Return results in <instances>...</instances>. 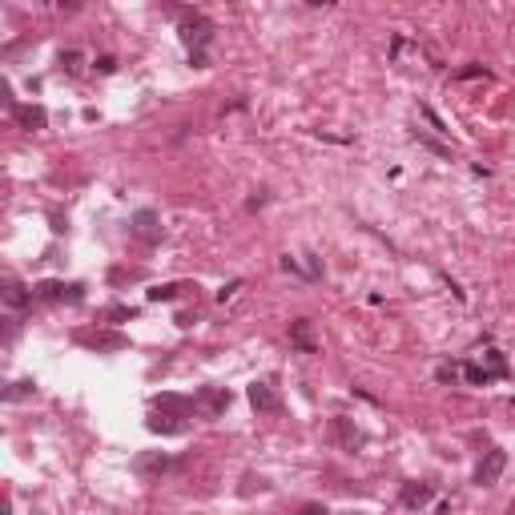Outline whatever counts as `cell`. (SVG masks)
<instances>
[{"label": "cell", "instance_id": "obj_1", "mask_svg": "<svg viewBox=\"0 0 515 515\" xmlns=\"http://www.w3.org/2000/svg\"><path fill=\"white\" fill-rule=\"evenodd\" d=\"M181 40L189 45V52H201L210 40H214V21L201 13H189L181 9Z\"/></svg>", "mask_w": 515, "mask_h": 515}, {"label": "cell", "instance_id": "obj_2", "mask_svg": "<svg viewBox=\"0 0 515 515\" xmlns=\"http://www.w3.org/2000/svg\"><path fill=\"white\" fill-rule=\"evenodd\" d=\"M33 298L37 302H81L85 298V286L81 282H69V286L64 282H37L33 286Z\"/></svg>", "mask_w": 515, "mask_h": 515}, {"label": "cell", "instance_id": "obj_3", "mask_svg": "<svg viewBox=\"0 0 515 515\" xmlns=\"http://www.w3.org/2000/svg\"><path fill=\"white\" fill-rule=\"evenodd\" d=\"M129 234L145 246H157L162 242V217L153 214V210H137V214L129 217Z\"/></svg>", "mask_w": 515, "mask_h": 515}, {"label": "cell", "instance_id": "obj_4", "mask_svg": "<svg viewBox=\"0 0 515 515\" xmlns=\"http://www.w3.org/2000/svg\"><path fill=\"white\" fill-rule=\"evenodd\" d=\"M503 467H507V451L491 447V451L479 459V467H475V483H479V487H495L499 475H503Z\"/></svg>", "mask_w": 515, "mask_h": 515}, {"label": "cell", "instance_id": "obj_5", "mask_svg": "<svg viewBox=\"0 0 515 515\" xmlns=\"http://www.w3.org/2000/svg\"><path fill=\"white\" fill-rule=\"evenodd\" d=\"M198 411L205 419H217V415H226V407H230V390H222V387H201L198 390Z\"/></svg>", "mask_w": 515, "mask_h": 515}, {"label": "cell", "instance_id": "obj_6", "mask_svg": "<svg viewBox=\"0 0 515 515\" xmlns=\"http://www.w3.org/2000/svg\"><path fill=\"white\" fill-rule=\"evenodd\" d=\"M290 346L302 354H318V334H315V322L310 318H294L290 322Z\"/></svg>", "mask_w": 515, "mask_h": 515}, {"label": "cell", "instance_id": "obj_7", "mask_svg": "<svg viewBox=\"0 0 515 515\" xmlns=\"http://www.w3.org/2000/svg\"><path fill=\"white\" fill-rule=\"evenodd\" d=\"M13 117H16V125L28 129V133H40V129L49 125V113L40 105H13Z\"/></svg>", "mask_w": 515, "mask_h": 515}, {"label": "cell", "instance_id": "obj_8", "mask_svg": "<svg viewBox=\"0 0 515 515\" xmlns=\"http://www.w3.org/2000/svg\"><path fill=\"white\" fill-rule=\"evenodd\" d=\"M77 342H81V346H93V351H121L129 339H125V334H105V330H97V334L77 330Z\"/></svg>", "mask_w": 515, "mask_h": 515}, {"label": "cell", "instance_id": "obj_9", "mask_svg": "<svg viewBox=\"0 0 515 515\" xmlns=\"http://www.w3.org/2000/svg\"><path fill=\"white\" fill-rule=\"evenodd\" d=\"M137 475H145V479H162L165 471H169V455H162V451H145V455H137Z\"/></svg>", "mask_w": 515, "mask_h": 515}, {"label": "cell", "instance_id": "obj_10", "mask_svg": "<svg viewBox=\"0 0 515 515\" xmlns=\"http://www.w3.org/2000/svg\"><path fill=\"white\" fill-rule=\"evenodd\" d=\"M250 402H254V411H262V415L282 411V402H278V395H274L270 383H254V387H250Z\"/></svg>", "mask_w": 515, "mask_h": 515}, {"label": "cell", "instance_id": "obj_11", "mask_svg": "<svg viewBox=\"0 0 515 515\" xmlns=\"http://www.w3.org/2000/svg\"><path fill=\"white\" fill-rule=\"evenodd\" d=\"M399 499H402V507H427L435 499V487L431 483H402Z\"/></svg>", "mask_w": 515, "mask_h": 515}, {"label": "cell", "instance_id": "obj_12", "mask_svg": "<svg viewBox=\"0 0 515 515\" xmlns=\"http://www.w3.org/2000/svg\"><path fill=\"white\" fill-rule=\"evenodd\" d=\"M330 431H334V439H339L342 447H351V451L363 443V431L354 427L351 419H334V423H330Z\"/></svg>", "mask_w": 515, "mask_h": 515}, {"label": "cell", "instance_id": "obj_13", "mask_svg": "<svg viewBox=\"0 0 515 515\" xmlns=\"http://www.w3.org/2000/svg\"><path fill=\"white\" fill-rule=\"evenodd\" d=\"M28 298H33V290H25L16 278H9V282H4V306L21 310V306H28Z\"/></svg>", "mask_w": 515, "mask_h": 515}, {"label": "cell", "instance_id": "obj_14", "mask_svg": "<svg viewBox=\"0 0 515 515\" xmlns=\"http://www.w3.org/2000/svg\"><path fill=\"white\" fill-rule=\"evenodd\" d=\"M157 411H177V415H186V411H198V402L181 399V395H162V399H157Z\"/></svg>", "mask_w": 515, "mask_h": 515}, {"label": "cell", "instance_id": "obj_15", "mask_svg": "<svg viewBox=\"0 0 515 515\" xmlns=\"http://www.w3.org/2000/svg\"><path fill=\"white\" fill-rule=\"evenodd\" d=\"M181 290H193L189 282H165V286H153L149 290V302H174Z\"/></svg>", "mask_w": 515, "mask_h": 515}, {"label": "cell", "instance_id": "obj_16", "mask_svg": "<svg viewBox=\"0 0 515 515\" xmlns=\"http://www.w3.org/2000/svg\"><path fill=\"white\" fill-rule=\"evenodd\" d=\"M145 427H149L153 435H177V431H181V423H177L174 415H162V411H157V415H153Z\"/></svg>", "mask_w": 515, "mask_h": 515}, {"label": "cell", "instance_id": "obj_17", "mask_svg": "<svg viewBox=\"0 0 515 515\" xmlns=\"http://www.w3.org/2000/svg\"><path fill=\"white\" fill-rule=\"evenodd\" d=\"M61 69H64V73H69V77H77V73H81V69H85V57H81V52H77V49L61 52Z\"/></svg>", "mask_w": 515, "mask_h": 515}, {"label": "cell", "instance_id": "obj_18", "mask_svg": "<svg viewBox=\"0 0 515 515\" xmlns=\"http://www.w3.org/2000/svg\"><path fill=\"white\" fill-rule=\"evenodd\" d=\"M463 378H467V383H475V387H487V383H491L487 366H479V363H467L463 366Z\"/></svg>", "mask_w": 515, "mask_h": 515}, {"label": "cell", "instance_id": "obj_19", "mask_svg": "<svg viewBox=\"0 0 515 515\" xmlns=\"http://www.w3.org/2000/svg\"><path fill=\"white\" fill-rule=\"evenodd\" d=\"M487 375L491 378H503V375H507V363H503L499 351H487Z\"/></svg>", "mask_w": 515, "mask_h": 515}, {"label": "cell", "instance_id": "obj_20", "mask_svg": "<svg viewBox=\"0 0 515 515\" xmlns=\"http://www.w3.org/2000/svg\"><path fill=\"white\" fill-rule=\"evenodd\" d=\"M33 378H21V383H13V390H9V395H4V399L9 402H16V399H28V395H33Z\"/></svg>", "mask_w": 515, "mask_h": 515}, {"label": "cell", "instance_id": "obj_21", "mask_svg": "<svg viewBox=\"0 0 515 515\" xmlns=\"http://www.w3.org/2000/svg\"><path fill=\"white\" fill-rule=\"evenodd\" d=\"M93 69H97V73H117V57H97V61H93Z\"/></svg>", "mask_w": 515, "mask_h": 515}, {"label": "cell", "instance_id": "obj_22", "mask_svg": "<svg viewBox=\"0 0 515 515\" xmlns=\"http://www.w3.org/2000/svg\"><path fill=\"white\" fill-rule=\"evenodd\" d=\"M455 77H459V81H471V77H487V69H483V64H463Z\"/></svg>", "mask_w": 515, "mask_h": 515}, {"label": "cell", "instance_id": "obj_23", "mask_svg": "<svg viewBox=\"0 0 515 515\" xmlns=\"http://www.w3.org/2000/svg\"><path fill=\"white\" fill-rule=\"evenodd\" d=\"M109 278H113V282H125V278L129 282H137V278H145V270H113Z\"/></svg>", "mask_w": 515, "mask_h": 515}, {"label": "cell", "instance_id": "obj_24", "mask_svg": "<svg viewBox=\"0 0 515 515\" xmlns=\"http://www.w3.org/2000/svg\"><path fill=\"white\" fill-rule=\"evenodd\" d=\"M238 290H242V282H238V278H234V282H230V286H222V290H217V302L234 298V294H238Z\"/></svg>", "mask_w": 515, "mask_h": 515}, {"label": "cell", "instance_id": "obj_25", "mask_svg": "<svg viewBox=\"0 0 515 515\" xmlns=\"http://www.w3.org/2000/svg\"><path fill=\"white\" fill-rule=\"evenodd\" d=\"M109 318H117V322H125V318H137V310H129V306H113V310H109Z\"/></svg>", "mask_w": 515, "mask_h": 515}, {"label": "cell", "instance_id": "obj_26", "mask_svg": "<svg viewBox=\"0 0 515 515\" xmlns=\"http://www.w3.org/2000/svg\"><path fill=\"white\" fill-rule=\"evenodd\" d=\"M435 375H439V383H455V375H459V366H439Z\"/></svg>", "mask_w": 515, "mask_h": 515}, {"label": "cell", "instance_id": "obj_27", "mask_svg": "<svg viewBox=\"0 0 515 515\" xmlns=\"http://www.w3.org/2000/svg\"><path fill=\"white\" fill-rule=\"evenodd\" d=\"M298 515H330L327 507H322V503H306V507H302Z\"/></svg>", "mask_w": 515, "mask_h": 515}, {"label": "cell", "instance_id": "obj_28", "mask_svg": "<svg viewBox=\"0 0 515 515\" xmlns=\"http://www.w3.org/2000/svg\"><path fill=\"white\" fill-rule=\"evenodd\" d=\"M189 64H193V69H205L210 61H205V52H189Z\"/></svg>", "mask_w": 515, "mask_h": 515}, {"label": "cell", "instance_id": "obj_29", "mask_svg": "<svg viewBox=\"0 0 515 515\" xmlns=\"http://www.w3.org/2000/svg\"><path fill=\"white\" fill-rule=\"evenodd\" d=\"M507 515H515V499H511V503H507Z\"/></svg>", "mask_w": 515, "mask_h": 515}, {"label": "cell", "instance_id": "obj_30", "mask_svg": "<svg viewBox=\"0 0 515 515\" xmlns=\"http://www.w3.org/2000/svg\"><path fill=\"white\" fill-rule=\"evenodd\" d=\"M351 515H354V511H351Z\"/></svg>", "mask_w": 515, "mask_h": 515}]
</instances>
